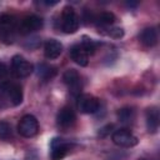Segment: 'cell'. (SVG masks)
Returning a JSON list of instances; mask_svg holds the SVG:
<instances>
[{
	"instance_id": "obj_13",
	"label": "cell",
	"mask_w": 160,
	"mask_h": 160,
	"mask_svg": "<svg viewBox=\"0 0 160 160\" xmlns=\"http://www.w3.org/2000/svg\"><path fill=\"white\" fill-rule=\"evenodd\" d=\"M61 51H62L61 42H59L58 40H54V39H50L49 41H46L45 48H44V54L48 59L52 60V59L59 58Z\"/></svg>"
},
{
	"instance_id": "obj_9",
	"label": "cell",
	"mask_w": 160,
	"mask_h": 160,
	"mask_svg": "<svg viewBox=\"0 0 160 160\" xmlns=\"http://www.w3.org/2000/svg\"><path fill=\"white\" fill-rule=\"evenodd\" d=\"M62 79H64V82L69 86L70 91L72 94H79L80 92V89H81V84H80V76H79V72L74 69H69L64 72L62 75Z\"/></svg>"
},
{
	"instance_id": "obj_12",
	"label": "cell",
	"mask_w": 160,
	"mask_h": 160,
	"mask_svg": "<svg viewBox=\"0 0 160 160\" xmlns=\"http://www.w3.org/2000/svg\"><path fill=\"white\" fill-rule=\"evenodd\" d=\"M70 58L80 66H86L89 62V55L84 50V48L80 45H74L70 49Z\"/></svg>"
},
{
	"instance_id": "obj_2",
	"label": "cell",
	"mask_w": 160,
	"mask_h": 160,
	"mask_svg": "<svg viewBox=\"0 0 160 160\" xmlns=\"http://www.w3.org/2000/svg\"><path fill=\"white\" fill-rule=\"evenodd\" d=\"M79 28V18L71 6H65L61 14V29L66 34H74Z\"/></svg>"
},
{
	"instance_id": "obj_22",
	"label": "cell",
	"mask_w": 160,
	"mask_h": 160,
	"mask_svg": "<svg viewBox=\"0 0 160 160\" xmlns=\"http://www.w3.org/2000/svg\"><path fill=\"white\" fill-rule=\"evenodd\" d=\"M6 72H8V68H6V65H5L4 62H0V80L6 75Z\"/></svg>"
},
{
	"instance_id": "obj_18",
	"label": "cell",
	"mask_w": 160,
	"mask_h": 160,
	"mask_svg": "<svg viewBox=\"0 0 160 160\" xmlns=\"http://www.w3.org/2000/svg\"><path fill=\"white\" fill-rule=\"evenodd\" d=\"M118 116H119L120 121H122V122H130L132 120V118H134V111L130 108H122V109L119 110Z\"/></svg>"
},
{
	"instance_id": "obj_15",
	"label": "cell",
	"mask_w": 160,
	"mask_h": 160,
	"mask_svg": "<svg viewBox=\"0 0 160 160\" xmlns=\"http://www.w3.org/2000/svg\"><path fill=\"white\" fill-rule=\"evenodd\" d=\"M140 41L145 46H154L158 42V34L154 28H146L140 34Z\"/></svg>"
},
{
	"instance_id": "obj_17",
	"label": "cell",
	"mask_w": 160,
	"mask_h": 160,
	"mask_svg": "<svg viewBox=\"0 0 160 160\" xmlns=\"http://www.w3.org/2000/svg\"><path fill=\"white\" fill-rule=\"evenodd\" d=\"M96 22L100 24L101 26H109L111 25L114 21H115V15L112 12H108V11H104L101 14H99L96 18H95Z\"/></svg>"
},
{
	"instance_id": "obj_21",
	"label": "cell",
	"mask_w": 160,
	"mask_h": 160,
	"mask_svg": "<svg viewBox=\"0 0 160 160\" xmlns=\"http://www.w3.org/2000/svg\"><path fill=\"white\" fill-rule=\"evenodd\" d=\"M111 129H112V125H111V124H109V125H106V126H104V128H101V129L99 130V136H101V138H104V136H106L108 134H110V131H111Z\"/></svg>"
},
{
	"instance_id": "obj_23",
	"label": "cell",
	"mask_w": 160,
	"mask_h": 160,
	"mask_svg": "<svg viewBox=\"0 0 160 160\" xmlns=\"http://www.w3.org/2000/svg\"><path fill=\"white\" fill-rule=\"evenodd\" d=\"M141 160H144V159H141Z\"/></svg>"
},
{
	"instance_id": "obj_8",
	"label": "cell",
	"mask_w": 160,
	"mask_h": 160,
	"mask_svg": "<svg viewBox=\"0 0 160 160\" xmlns=\"http://www.w3.org/2000/svg\"><path fill=\"white\" fill-rule=\"evenodd\" d=\"M2 92L6 95L8 100L10 101L11 105L16 106L20 105L22 101V90L21 86L16 84H5L2 86Z\"/></svg>"
},
{
	"instance_id": "obj_7",
	"label": "cell",
	"mask_w": 160,
	"mask_h": 160,
	"mask_svg": "<svg viewBox=\"0 0 160 160\" xmlns=\"http://www.w3.org/2000/svg\"><path fill=\"white\" fill-rule=\"evenodd\" d=\"M41 26H42V20L36 15H30L21 20L18 29L20 34H30L32 31L39 30Z\"/></svg>"
},
{
	"instance_id": "obj_3",
	"label": "cell",
	"mask_w": 160,
	"mask_h": 160,
	"mask_svg": "<svg viewBox=\"0 0 160 160\" xmlns=\"http://www.w3.org/2000/svg\"><path fill=\"white\" fill-rule=\"evenodd\" d=\"M39 122L34 115H24L18 125V131L24 138H31L38 134Z\"/></svg>"
},
{
	"instance_id": "obj_6",
	"label": "cell",
	"mask_w": 160,
	"mask_h": 160,
	"mask_svg": "<svg viewBox=\"0 0 160 160\" xmlns=\"http://www.w3.org/2000/svg\"><path fill=\"white\" fill-rule=\"evenodd\" d=\"M78 109L82 114H94L99 110V100L89 94L80 95L78 99Z\"/></svg>"
},
{
	"instance_id": "obj_19",
	"label": "cell",
	"mask_w": 160,
	"mask_h": 160,
	"mask_svg": "<svg viewBox=\"0 0 160 160\" xmlns=\"http://www.w3.org/2000/svg\"><path fill=\"white\" fill-rule=\"evenodd\" d=\"M11 136V128L6 121H0V139L5 140Z\"/></svg>"
},
{
	"instance_id": "obj_4",
	"label": "cell",
	"mask_w": 160,
	"mask_h": 160,
	"mask_svg": "<svg viewBox=\"0 0 160 160\" xmlns=\"http://www.w3.org/2000/svg\"><path fill=\"white\" fill-rule=\"evenodd\" d=\"M111 139L115 145L121 146V148H132L139 141L138 138L126 129H119V130L114 131L111 135Z\"/></svg>"
},
{
	"instance_id": "obj_5",
	"label": "cell",
	"mask_w": 160,
	"mask_h": 160,
	"mask_svg": "<svg viewBox=\"0 0 160 160\" xmlns=\"http://www.w3.org/2000/svg\"><path fill=\"white\" fill-rule=\"evenodd\" d=\"M11 68L16 78H26L32 72V65L20 55H15L12 58Z\"/></svg>"
},
{
	"instance_id": "obj_1",
	"label": "cell",
	"mask_w": 160,
	"mask_h": 160,
	"mask_svg": "<svg viewBox=\"0 0 160 160\" xmlns=\"http://www.w3.org/2000/svg\"><path fill=\"white\" fill-rule=\"evenodd\" d=\"M16 30V19L12 15H0V40L4 42H11L14 32Z\"/></svg>"
},
{
	"instance_id": "obj_10",
	"label": "cell",
	"mask_w": 160,
	"mask_h": 160,
	"mask_svg": "<svg viewBox=\"0 0 160 160\" xmlns=\"http://www.w3.org/2000/svg\"><path fill=\"white\" fill-rule=\"evenodd\" d=\"M69 145L66 142L62 141V139H52L51 141V152H50V158L51 160H61L65 158L66 152H68Z\"/></svg>"
},
{
	"instance_id": "obj_14",
	"label": "cell",
	"mask_w": 160,
	"mask_h": 160,
	"mask_svg": "<svg viewBox=\"0 0 160 160\" xmlns=\"http://www.w3.org/2000/svg\"><path fill=\"white\" fill-rule=\"evenodd\" d=\"M146 126L149 132H156L159 128V110L155 106L146 110Z\"/></svg>"
},
{
	"instance_id": "obj_20",
	"label": "cell",
	"mask_w": 160,
	"mask_h": 160,
	"mask_svg": "<svg viewBox=\"0 0 160 160\" xmlns=\"http://www.w3.org/2000/svg\"><path fill=\"white\" fill-rule=\"evenodd\" d=\"M104 30H108L105 34L114 39H120L124 35V30L121 28H109V29H104Z\"/></svg>"
},
{
	"instance_id": "obj_11",
	"label": "cell",
	"mask_w": 160,
	"mask_h": 160,
	"mask_svg": "<svg viewBox=\"0 0 160 160\" xmlns=\"http://www.w3.org/2000/svg\"><path fill=\"white\" fill-rule=\"evenodd\" d=\"M75 119H76V116H75V112L72 111L71 108H62L58 112V116H56L58 125L61 126V128L71 126L75 122Z\"/></svg>"
},
{
	"instance_id": "obj_16",
	"label": "cell",
	"mask_w": 160,
	"mask_h": 160,
	"mask_svg": "<svg viewBox=\"0 0 160 160\" xmlns=\"http://www.w3.org/2000/svg\"><path fill=\"white\" fill-rule=\"evenodd\" d=\"M56 74V70L52 66H49L46 64H40L39 69H38V75L44 79V80H49L51 78H54V75Z\"/></svg>"
}]
</instances>
